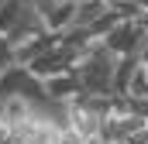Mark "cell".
<instances>
[{"label":"cell","instance_id":"277c9868","mask_svg":"<svg viewBox=\"0 0 148 144\" xmlns=\"http://www.w3.org/2000/svg\"><path fill=\"white\" fill-rule=\"evenodd\" d=\"M66 127H73L83 141H93V137H100L103 117L93 107H86V103H69V120H66Z\"/></svg>","mask_w":148,"mask_h":144},{"label":"cell","instance_id":"6da1fadb","mask_svg":"<svg viewBox=\"0 0 148 144\" xmlns=\"http://www.w3.org/2000/svg\"><path fill=\"white\" fill-rule=\"evenodd\" d=\"M114 65H117V55L103 41H93L90 52H86V58L76 65L83 93H90V96H110L114 93Z\"/></svg>","mask_w":148,"mask_h":144},{"label":"cell","instance_id":"2e32d148","mask_svg":"<svg viewBox=\"0 0 148 144\" xmlns=\"http://www.w3.org/2000/svg\"><path fill=\"white\" fill-rule=\"evenodd\" d=\"M138 58H141V65H145V69H148V48H145V52H141V55H138Z\"/></svg>","mask_w":148,"mask_h":144},{"label":"cell","instance_id":"9a60e30c","mask_svg":"<svg viewBox=\"0 0 148 144\" xmlns=\"http://www.w3.org/2000/svg\"><path fill=\"white\" fill-rule=\"evenodd\" d=\"M59 144H86V141L76 134L73 127H62V137H59Z\"/></svg>","mask_w":148,"mask_h":144},{"label":"cell","instance_id":"e0dca14e","mask_svg":"<svg viewBox=\"0 0 148 144\" xmlns=\"http://www.w3.org/2000/svg\"><path fill=\"white\" fill-rule=\"evenodd\" d=\"M138 24H141V28H145V35H148V10H145V17H141V21H138Z\"/></svg>","mask_w":148,"mask_h":144},{"label":"cell","instance_id":"9c48e42d","mask_svg":"<svg viewBox=\"0 0 148 144\" xmlns=\"http://www.w3.org/2000/svg\"><path fill=\"white\" fill-rule=\"evenodd\" d=\"M117 24H121V14H117V10L110 7V10H107L103 17H97V21H93V24H90L86 31H90V38H93V41H103V38L110 35Z\"/></svg>","mask_w":148,"mask_h":144},{"label":"cell","instance_id":"ac0fdd59","mask_svg":"<svg viewBox=\"0 0 148 144\" xmlns=\"http://www.w3.org/2000/svg\"><path fill=\"white\" fill-rule=\"evenodd\" d=\"M138 3H141V10H148V0H138Z\"/></svg>","mask_w":148,"mask_h":144},{"label":"cell","instance_id":"d6986e66","mask_svg":"<svg viewBox=\"0 0 148 144\" xmlns=\"http://www.w3.org/2000/svg\"><path fill=\"white\" fill-rule=\"evenodd\" d=\"M69 3H83V0H69Z\"/></svg>","mask_w":148,"mask_h":144},{"label":"cell","instance_id":"8fae6325","mask_svg":"<svg viewBox=\"0 0 148 144\" xmlns=\"http://www.w3.org/2000/svg\"><path fill=\"white\" fill-rule=\"evenodd\" d=\"M127 96H134V100H148V69H141L131 75V86H127Z\"/></svg>","mask_w":148,"mask_h":144},{"label":"cell","instance_id":"5bb4252c","mask_svg":"<svg viewBox=\"0 0 148 144\" xmlns=\"http://www.w3.org/2000/svg\"><path fill=\"white\" fill-rule=\"evenodd\" d=\"M31 7H35L41 17H48V14H52V10L59 7V0H31Z\"/></svg>","mask_w":148,"mask_h":144},{"label":"cell","instance_id":"ba28073f","mask_svg":"<svg viewBox=\"0 0 148 144\" xmlns=\"http://www.w3.org/2000/svg\"><path fill=\"white\" fill-rule=\"evenodd\" d=\"M28 7H31V0H7V3L0 7V35H7V31L24 17Z\"/></svg>","mask_w":148,"mask_h":144},{"label":"cell","instance_id":"ffe728a7","mask_svg":"<svg viewBox=\"0 0 148 144\" xmlns=\"http://www.w3.org/2000/svg\"><path fill=\"white\" fill-rule=\"evenodd\" d=\"M107 3H110V7H114V3H117V0H107Z\"/></svg>","mask_w":148,"mask_h":144},{"label":"cell","instance_id":"8992f818","mask_svg":"<svg viewBox=\"0 0 148 144\" xmlns=\"http://www.w3.org/2000/svg\"><path fill=\"white\" fill-rule=\"evenodd\" d=\"M76 7L79 3H69V0H59V7L45 17V24H48V31H69L76 24Z\"/></svg>","mask_w":148,"mask_h":144},{"label":"cell","instance_id":"7c38bea8","mask_svg":"<svg viewBox=\"0 0 148 144\" xmlns=\"http://www.w3.org/2000/svg\"><path fill=\"white\" fill-rule=\"evenodd\" d=\"M114 10L121 14V21H141V17H145V10H141L138 0H117Z\"/></svg>","mask_w":148,"mask_h":144},{"label":"cell","instance_id":"7a4b0ae2","mask_svg":"<svg viewBox=\"0 0 148 144\" xmlns=\"http://www.w3.org/2000/svg\"><path fill=\"white\" fill-rule=\"evenodd\" d=\"M10 96H21V100H41V103H52L48 93H45V82L38 79L28 65H10V69L0 72V100H10Z\"/></svg>","mask_w":148,"mask_h":144},{"label":"cell","instance_id":"3957f363","mask_svg":"<svg viewBox=\"0 0 148 144\" xmlns=\"http://www.w3.org/2000/svg\"><path fill=\"white\" fill-rule=\"evenodd\" d=\"M41 35H48V24H45V17L38 14L35 7H28V10H24V17L7 31V41H10L14 48H24V45H31V41L41 38Z\"/></svg>","mask_w":148,"mask_h":144},{"label":"cell","instance_id":"44dd1931","mask_svg":"<svg viewBox=\"0 0 148 144\" xmlns=\"http://www.w3.org/2000/svg\"><path fill=\"white\" fill-rule=\"evenodd\" d=\"M3 3H7V0H0V7H3Z\"/></svg>","mask_w":148,"mask_h":144},{"label":"cell","instance_id":"52a82bcc","mask_svg":"<svg viewBox=\"0 0 148 144\" xmlns=\"http://www.w3.org/2000/svg\"><path fill=\"white\" fill-rule=\"evenodd\" d=\"M110 10V3L107 0H83L79 7H76V28H90L97 17H103Z\"/></svg>","mask_w":148,"mask_h":144},{"label":"cell","instance_id":"5b68a950","mask_svg":"<svg viewBox=\"0 0 148 144\" xmlns=\"http://www.w3.org/2000/svg\"><path fill=\"white\" fill-rule=\"evenodd\" d=\"M45 93H48L52 103H73L76 96L83 93V82H79L76 69H69V72H59L52 79H45Z\"/></svg>","mask_w":148,"mask_h":144},{"label":"cell","instance_id":"30bf717a","mask_svg":"<svg viewBox=\"0 0 148 144\" xmlns=\"http://www.w3.org/2000/svg\"><path fill=\"white\" fill-rule=\"evenodd\" d=\"M28 117H31V103H28V100H21V96L3 100V120H7V124H21V120H28Z\"/></svg>","mask_w":148,"mask_h":144},{"label":"cell","instance_id":"4fadbf2b","mask_svg":"<svg viewBox=\"0 0 148 144\" xmlns=\"http://www.w3.org/2000/svg\"><path fill=\"white\" fill-rule=\"evenodd\" d=\"M14 62H17V48L7 41V35H0V72H3V69H10Z\"/></svg>","mask_w":148,"mask_h":144}]
</instances>
